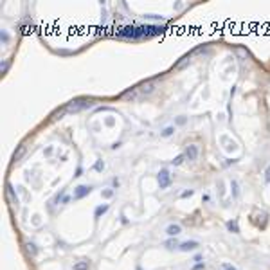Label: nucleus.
I'll return each instance as SVG.
<instances>
[{"mask_svg": "<svg viewBox=\"0 0 270 270\" xmlns=\"http://www.w3.org/2000/svg\"><path fill=\"white\" fill-rule=\"evenodd\" d=\"M88 268H90V263H88V261H83V263L74 265V270H88Z\"/></svg>", "mask_w": 270, "mask_h": 270, "instance_id": "obj_8", "label": "nucleus"}, {"mask_svg": "<svg viewBox=\"0 0 270 270\" xmlns=\"http://www.w3.org/2000/svg\"><path fill=\"white\" fill-rule=\"evenodd\" d=\"M157 180H158V186H160V189H166V187L171 184L169 171H167V169H160V171H158V177H157Z\"/></svg>", "mask_w": 270, "mask_h": 270, "instance_id": "obj_2", "label": "nucleus"}, {"mask_svg": "<svg viewBox=\"0 0 270 270\" xmlns=\"http://www.w3.org/2000/svg\"><path fill=\"white\" fill-rule=\"evenodd\" d=\"M90 191H92V187H90V186H79V187H76V191H74V200H79V198L86 196Z\"/></svg>", "mask_w": 270, "mask_h": 270, "instance_id": "obj_3", "label": "nucleus"}, {"mask_svg": "<svg viewBox=\"0 0 270 270\" xmlns=\"http://www.w3.org/2000/svg\"><path fill=\"white\" fill-rule=\"evenodd\" d=\"M88 106H92V101H88V99H76V101L67 104V112H79V110L88 108Z\"/></svg>", "mask_w": 270, "mask_h": 270, "instance_id": "obj_1", "label": "nucleus"}, {"mask_svg": "<svg viewBox=\"0 0 270 270\" xmlns=\"http://www.w3.org/2000/svg\"><path fill=\"white\" fill-rule=\"evenodd\" d=\"M6 195H7V198H9V202L11 204H18V196H16V193H15V189H13V186L11 184H7L6 186Z\"/></svg>", "mask_w": 270, "mask_h": 270, "instance_id": "obj_4", "label": "nucleus"}, {"mask_svg": "<svg viewBox=\"0 0 270 270\" xmlns=\"http://www.w3.org/2000/svg\"><path fill=\"white\" fill-rule=\"evenodd\" d=\"M186 157L189 158V160H196V157H198V148L196 146H187V150H186Z\"/></svg>", "mask_w": 270, "mask_h": 270, "instance_id": "obj_5", "label": "nucleus"}, {"mask_svg": "<svg viewBox=\"0 0 270 270\" xmlns=\"http://www.w3.org/2000/svg\"><path fill=\"white\" fill-rule=\"evenodd\" d=\"M153 88H155V85L150 81V83H144V85H142V88H141V90H142V92H146V94H150V92H153Z\"/></svg>", "mask_w": 270, "mask_h": 270, "instance_id": "obj_9", "label": "nucleus"}, {"mask_svg": "<svg viewBox=\"0 0 270 270\" xmlns=\"http://www.w3.org/2000/svg\"><path fill=\"white\" fill-rule=\"evenodd\" d=\"M180 249L182 250H193V249H196V243H195V241H187V243H184Z\"/></svg>", "mask_w": 270, "mask_h": 270, "instance_id": "obj_10", "label": "nucleus"}, {"mask_svg": "<svg viewBox=\"0 0 270 270\" xmlns=\"http://www.w3.org/2000/svg\"><path fill=\"white\" fill-rule=\"evenodd\" d=\"M171 133H173V128H171V126H167L166 130L162 132V137H169V135H171Z\"/></svg>", "mask_w": 270, "mask_h": 270, "instance_id": "obj_13", "label": "nucleus"}, {"mask_svg": "<svg viewBox=\"0 0 270 270\" xmlns=\"http://www.w3.org/2000/svg\"><path fill=\"white\" fill-rule=\"evenodd\" d=\"M182 160H184V155H178V157H175V158L171 160V164H173V166H180Z\"/></svg>", "mask_w": 270, "mask_h": 270, "instance_id": "obj_11", "label": "nucleus"}, {"mask_svg": "<svg viewBox=\"0 0 270 270\" xmlns=\"http://www.w3.org/2000/svg\"><path fill=\"white\" fill-rule=\"evenodd\" d=\"M112 193H114V191H110V189H108V191H104L103 195H104V196H106V198H108V196H112Z\"/></svg>", "mask_w": 270, "mask_h": 270, "instance_id": "obj_14", "label": "nucleus"}, {"mask_svg": "<svg viewBox=\"0 0 270 270\" xmlns=\"http://www.w3.org/2000/svg\"><path fill=\"white\" fill-rule=\"evenodd\" d=\"M267 180H270V167L267 169Z\"/></svg>", "mask_w": 270, "mask_h": 270, "instance_id": "obj_15", "label": "nucleus"}, {"mask_svg": "<svg viewBox=\"0 0 270 270\" xmlns=\"http://www.w3.org/2000/svg\"><path fill=\"white\" fill-rule=\"evenodd\" d=\"M25 155V146L20 144L18 146V150L15 151V155H13V162H18V160H22V157Z\"/></svg>", "mask_w": 270, "mask_h": 270, "instance_id": "obj_6", "label": "nucleus"}, {"mask_svg": "<svg viewBox=\"0 0 270 270\" xmlns=\"http://www.w3.org/2000/svg\"><path fill=\"white\" fill-rule=\"evenodd\" d=\"M106 209H108V205H106V204H104V205H99V207L95 209V218H97L101 213H106Z\"/></svg>", "mask_w": 270, "mask_h": 270, "instance_id": "obj_12", "label": "nucleus"}, {"mask_svg": "<svg viewBox=\"0 0 270 270\" xmlns=\"http://www.w3.org/2000/svg\"><path fill=\"white\" fill-rule=\"evenodd\" d=\"M166 232L169 234V236H177V234L182 232V229H180V225H177V223H171V225L166 229Z\"/></svg>", "mask_w": 270, "mask_h": 270, "instance_id": "obj_7", "label": "nucleus"}]
</instances>
